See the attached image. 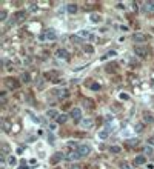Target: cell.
<instances>
[{
	"label": "cell",
	"mask_w": 154,
	"mask_h": 169,
	"mask_svg": "<svg viewBox=\"0 0 154 169\" xmlns=\"http://www.w3.org/2000/svg\"><path fill=\"white\" fill-rule=\"evenodd\" d=\"M146 40H148V36H145V34H142V32H136L133 36V42L134 43H145Z\"/></svg>",
	"instance_id": "3"
},
{
	"label": "cell",
	"mask_w": 154,
	"mask_h": 169,
	"mask_svg": "<svg viewBox=\"0 0 154 169\" xmlns=\"http://www.w3.org/2000/svg\"><path fill=\"white\" fill-rule=\"evenodd\" d=\"M117 8L119 9H123V8H125V5H123V3H117Z\"/></svg>",
	"instance_id": "38"
},
{
	"label": "cell",
	"mask_w": 154,
	"mask_h": 169,
	"mask_svg": "<svg viewBox=\"0 0 154 169\" xmlns=\"http://www.w3.org/2000/svg\"><path fill=\"white\" fill-rule=\"evenodd\" d=\"M128 145L130 146H137L139 145V140H137V138H136V140H128Z\"/></svg>",
	"instance_id": "32"
},
{
	"label": "cell",
	"mask_w": 154,
	"mask_h": 169,
	"mask_svg": "<svg viewBox=\"0 0 154 169\" xmlns=\"http://www.w3.org/2000/svg\"><path fill=\"white\" fill-rule=\"evenodd\" d=\"M116 54H117V52H116V51H108L106 54H105L103 57H102V60H106V59H110V57H114Z\"/></svg>",
	"instance_id": "23"
},
{
	"label": "cell",
	"mask_w": 154,
	"mask_h": 169,
	"mask_svg": "<svg viewBox=\"0 0 154 169\" xmlns=\"http://www.w3.org/2000/svg\"><path fill=\"white\" fill-rule=\"evenodd\" d=\"M136 131H137V132H143V125H142V123L136 125Z\"/></svg>",
	"instance_id": "31"
},
{
	"label": "cell",
	"mask_w": 154,
	"mask_h": 169,
	"mask_svg": "<svg viewBox=\"0 0 154 169\" xmlns=\"http://www.w3.org/2000/svg\"><path fill=\"white\" fill-rule=\"evenodd\" d=\"M69 169H80V166H79V164H73V166H71Z\"/></svg>",
	"instance_id": "39"
},
{
	"label": "cell",
	"mask_w": 154,
	"mask_h": 169,
	"mask_svg": "<svg viewBox=\"0 0 154 169\" xmlns=\"http://www.w3.org/2000/svg\"><path fill=\"white\" fill-rule=\"evenodd\" d=\"M143 154H146V155H153V146H146V148L143 149Z\"/></svg>",
	"instance_id": "24"
},
{
	"label": "cell",
	"mask_w": 154,
	"mask_h": 169,
	"mask_svg": "<svg viewBox=\"0 0 154 169\" xmlns=\"http://www.w3.org/2000/svg\"><path fill=\"white\" fill-rule=\"evenodd\" d=\"M145 163H146L145 155H137L136 158H134V164H136V166H140V164H145Z\"/></svg>",
	"instance_id": "13"
},
{
	"label": "cell",
	"mask_w": 154,
	"mask_h": 169,
	"mask_svg": "<svg viewBox=\"0 0 154 169\" xmlns=\"http://www.w3.org/2000/svg\"><path fill=\"white\" fill-rule=\"evenodd\" d=\"M110 120L112 122V115H106V122H110Z\"/></svg>",
	"instance_id": "41"
},
{
	"label": "cell",
	"mask_w": 154,
	"mask_h": 169,
	"mask_svg": "<svg viewBox=\"0 0 154 169\" xmlns=\"http://www.w3.org/2000/svg\"><path fill=\"white\" fill-rule=\"evenodd\" d=\"M71 118H74V120H80L82 118L80 108H73V109H71Z\"/></svg>",
	"instance_id": "10"
},
{
	"label": "cell",
	"mask_w": 154,
	"mask_h": 169,
	"mask_svg": "<svg viewBox=\"0 0 154 169\" xmlns=\"http://www.w3.org/2000/svg\"><path fill=\"white\" fill-rule=\"evenodd\" d=\"M85 52H88V54H93V52H94V48H93L91 45H86V46H85Z\"/></svg>",
	"instance_id": "27"
},
{
	"label": "cell",
	"mask_w": 154,
	"mask_h": 169,
	"mask_svg": "<svg viewBox=\"0 0 154 169\" xmlns=\"http://www.w3.org/2000/svg\"><path fill=\"white\" fill-rule=\"evenodd\" d=\"M145 8H146V11H154V0L146 2V3H145Z\"/></svg>",
	"instance_id": "20"
},
{
	"label": "cell",
	"mask_w": 154,
	"mask_h": 169,
	"mask_svg": "<svg viewBox=\"0 0 154 169\" xmlns=\"http://www.w3.org/2000/svg\"><path fill=\"white\" fill-rule=\"evenodd\" d=\"M148 145L149 146H154V137H149L148 138Z\"/></svg>",
	"instance_id": "37"
},
{
	"label": "cell",
	"mask_w": 154,
	"mask_h": 169,
	"mask_svg": "<svg viewBox=\"0 0 154 169\" xmlns=\"http://www.w3.org/2000/svg\"><path fill=\"white\" fill-rule=\"evenodd\" d=\"M77 151L80 154V157H86V155H89V152H91V148H89L88 145H80Z\"/></svg>",
	"instance_id": "5"
},
{
	"label": "cell",
	"mask_w": 154,
	"mask_h": 169,
	"mask_svg": "<svg viewBox=\"0 0 154 169\" xmlns=\"http://www.w3.org/2000/svg\"><path fill=\"white\" fill-rule=\"evenodd\" d=\"M46 117H50V118H57V117H59V112L56 111V109H48V111H46Z\"/></svg>",
	"instance_id": "16"
},
{
	"label": "cell",
	"mask_w": 154,
	"mask_h": 169,
	"mask_svg": "<svg viewBox=\"0 0 154 169\" xmlns=\"http://www.w3.org/2000/svg\"><path fill=\"white\" fill-rule=\"evenodd\" d=\"M71 40H73V42H77V43H83V40H82L80 37L77 36V34H76V36H73V37H71Z\"/></svg>",
	"instance_id": "26"
},
{
	"label": "cell",
	"mask_w": 154,
	"mask_h": 169,
	"mask_svg": "<svg viewBox=\"0 0 154 169\" xmlns=\"http://www.w3.org/2000/svg\"><path fill=\"white\" fill-rule=\"evenodd\" d=\"M120 169H133V166H130L128 163H120Z\"/></svg>",
	"instance_id": "30"
},
{
	"label": "cell",
	"mask_w": 154,
	"mask_h": 169,
	"mask_svg": "<svg viewBox=\"0 0 154 169\" xmlns=\"http://www.w3.org/2000/svg\"><path fill=\"white\" fill-rule=\"evenodd\" d=\"M120 100H130L128 94H120Z\"/></svg>",
	"instance_id": "34"
},
{
	"label": "cell",
	"mask_w": 154,
	"mask_h": 169,
	"mask_svg": "<svg viewBox=\"0 0 154 169\" xmlns=\"http://www.w3.org/2000/svg\"><path fill=\"white\" fill-rule=\"evenodd\" d=\"M91 89H93V91H99V89H100V85H99V83H93V85H91Z\"/></svg>",
	"instance_id": "33"
},
{
	"label": "cell",
	"mask_w": 154,
	"mask_h": 169,
	"mask_svg": "<svg viewBox=\"0 0 154 169\" xmlns=\"http://www.w3.org/2000/svg\"><path fill=\"white\" fill-rule=\"evenodd\" d=\"M37 9V3H31L29 5V11H36Z\"/></svg>",
	"instance_id": "35"
},
{
	"label": "cell",
	"mask_w": 154,
	"mask_h": 169,
	"mask_svg": "<svg viewBox=\"0 0 154 169\" xmlns=\"http://www.w3.org/2000/svg\"><path fill=\"white\" fill-rule=\"evenodd\" d=\"M120 29H122V31H128V26H123L122 25V26H120Z\"/></svg>",
	"instance_id": "40"
},
{
	"label": "cell",
	"mask_w": 154,
	"mask_h": 169,
	"mask_svg": "<svg viewBox=\"0 0 154 169\" xmlns=\"http://www.w3.org/2000/svg\"><path fill=\"white\" fill-rule=\"evenodd\" d=\"M19 169H29V168H28V166H26V164L23 163V166H20V168H19Z\"/></svg>",
	"instance_id": "42"
},
{
	"label": "cell",
	"mask_w": 154,
	"mask_h": 169,
	"mask_svg": "<svg viewBox=\"0 0 154 169\" xmlns=\"http://www.w3.org/2000/svg\"><path fill=\"white\" fill-rule=\"evenodd\" d=\"M56 57H57L59 60H69V54H68V51H66V49H57Z\"/></svg>",
	"instance_id": "6"
},
{
	"label": "cell",
	"mask_w": 154,
	"mask_h": 169,
	"mask_svg": "<svg viewBox=\"0 0 154 169\" xmlns=\"http://www.w3.org/2000/svg\"><path fill=\"white\" fill-rule=\"evenodd\" d=\"M16 164H17V158H16V157H13V155L8 157V166H16Z\"/></svg>",
	"instance_id": "22"
},
{
	"label": "cell",
	"mask_w": 154,
	"mask_h": 169,
	"mask_svg": "<svg viewBox=\"0 0 154 169\" xmlns=\"http://www.w3.org/2000/svg\"><path fill=\"white\" fill-rule=\"evenodd\" d=\"M77 36L80 37L82 40H85L86 37H89V31H86V29H82V31H79V32H77Z\"/></svg>",
	"instance_id": "19"
},
{
	"label": "cell",
	"mask_w": 154,
	"mask_h": 169,
	"mask_svg": "<svg viewBox=\"0 0 154 169\" xmlns=\"http://www.w3.org/2000/svg\"><path fill=\"white\" fill-rule=\"evenodd\" d=\"M134 54L139 55L140 59H145V57H148V49L145 46H136L134 48Z\"/></svg>",
	"instance_id": "2"
},
{
	"label": "cell",
	"mask_w": 154,
	"mask_h": 169,
	"mask_svg": "<svg viewBox=\"0 0 154 169\" xmlns=\"http://www.w3.org/2000/svg\"><path fill=\"white\" fill-rule=\"evenodd\" d=\"M146 168H148V169H154V164H148Z\"/></svg>",
	"instance_id": "43"
},
{
	"label": "cell",
	"mask_w": 154,
	"mask_h": 169,
	"mask_svg": "<svg viewBox=\"0 0 154 169\" xmlns=\"http://www.w3.org/2000/svg\"><path fill=\"white\" fill-rule=\"evenodd\" d=\"M56 39H57V34H56L54 29H46L43 34H40V40H50V42H52Z\"/></svg>",
	"instance_id": "1"
},
{
	"label": "cell",
	"mask_w": 154,
	"mask_h": 169,
	"mask_svg": "<svg viewBox=\"0 0 154 169\" xmlns=\"http://www.w3.org/2000/svg\"><path fill=\"white\" fill-rule=\"evenodd\" d=\"M77 5H76V3H69V5H68V8H66V11H68V12L69 14H76L77 12Z\"/></svg>",
	"instance_id": "15"
},
{
	"label": "cell",
	"mask_w": 154,
	"mask_h": 169,
	"mask_svg": "<svg viewBox=\"0 0 154 169\" xmlns=\"http://www.w3.org/2000/svg\"><path fill=\"white\" fill-rule=\"evenodd\" d=\"M80 125H82V128H85V129H91L93 125H94V122H93L89 117H86V118H83V120L80 122Z\"/></svg>",
	"instance_id": "9"
},
{
	"label": "cell",
	"mask_w": 154,
	"mask_h": 169,
	"mask_svg": "<svg viewBox=\"0 0 154 169\" xmlns=\"http://www.w3.org/2000/svg\"><path fill=\"white\" fill-rule=\"evenodd\" d=\"M89 20L93 22V23H100V22H102V17H100V14H91V16H89Z\"/></svg>",
	"instance_id": "14"
},
{
	"label": "cell",
	"mask_w": 154,
	"mask_h": 169,
	"mask_svg": "<svg viewBox=\"0 0 154 169\" xmlns=\"http://www.w3.org/2000/svg\"><path fill=\"white\" fill-rule=\"evenodd\" d=\"M54 94H56L57 97H60V99H66V97L69 95V92H68V89H66V88H63V89H56Z\"/></svg>",
	"instance_id": "11"
},
{
	"label": "cell",
	"mask_w": 154,
	"mask_h": 169,
	"mask_svg": "<svg viewBox=\"0 0 154 169\" xmlns=\"http://www.w3.org/2000/svg\"><path fill=\"white\" fill-rule=\"evenodd\" d=\"M5 86L8 89H17L19 88V82L16 80V78H6V80H5Z\"/></svg>",
	"instance_id": "4"
},
{
	"label": "cell",
	"mask_w": 154,
	"mask_h": 169,
	"mask_svg": "<svg viewBox=\"0 0 154 169\" xmlns=\"http://www.w3.org/2000/svg\"><path fill=\"white\" fill-rule=\"evenodd\" d=\"M6 18V11H2V12H0V20H5Z\"/></svg>",
	"instance_id": "36"
},
{
	"label": "cell",
	"mask_w": 154,
	"mask_h": 169,
	"mask_svg": "<svg viewBox=\"0 0 154 169\" xmlns=\"http://www.w3.org/2000/svg\"><path fill=\"white\" fill-rule=\"evenodd\" d=\"M143 122L148 123V125H153L154 123V115L151 112H143Z\"/></svg>",
	"instance_id": "12"
},
{
	"label": "cell",
	"mask_w": 154,
	"mask_h": 169,
	"mask_svg": "<svg viewBox=\"0 0 154 169\" xmlns=\"http://www.w3.org/2000/svg\"><path fill=\"white\" fill-rule=\"evenodd\" d=\"M120 151H122V149H120L119 146H111V148H110V152L111 154H119Z\"/></svg>",
	"instance_id": "25"
},
{
	"label": "cell",
	"mask_w": 154,
	"mask_h": 169,
	"mask_svg": "<svg viewBox=\"0 0 154 169\" xmlns=\"http://www.w3.org/2000/svg\"><path fill=\"white\" fill-rule=\"evenodd\" d=\"M108 134H110V131H108V129H103V131H100V132L97 134V137H99L100 140H106V138H108Z\"/></svg>",
	"instance_id": "17"
},
{
	"label": "cell",
	"mask_w": 154,
	"mask_h": 169,
	"mask_svg": "<svg viewBox=\"0 0 154 169\" xmlns=\"http://www.w3.org/2000/svg\"><path fill=\"white\" fill-rule=\"evenodd\" d=\"M22 82H25V83H28V82H31V76H29V74L28 72H23V74H22Z\"/></svg>",
	"instance_id": "21"
},
{
	"label": "cell",
	"mask_w": 154,
	"mask_h": 169,
	"mask_svg": "<svg viewBox=\"0 0 154 169\" xmlns=\"http://www.w3.org/2000/svg\"><path fill=\"white\" fill-rule=\"evenodd\" d=\"M23 17H25V12H23V11H19V12L16 14V18H17V20H22Z\"/></svg>",
	"instance_id": "28"
},
{
	"label": "cell",
	"mask_w": 154,
	"mask_h": 169,
	"mask_svg": "<svg viewBox=\"0 0 154 169\" xmlns=\"http://www.w3.org/2000/svg\"><path fill=\"white\" fill-rule=\"evenodd\" d=\"M79 158H82L79 151H73V152H69V154H66V155H65V160H68V161H76Z\"/></svg>",
	"instance_id": "7"
},
{
	"label": "cell",
	"mask_w": 154,
	"mask_h": 169,
	"mask_svg": "<svg viewBox=\"0 0 154 169\" xmlns=\"http://www.w3.org/2000/svg\"><path fill=\"white\" fill-rule=\"evenodd\" d=\"M63 158H65V155H63V152H56L54 155L51 157V160H50V161H51L52 164H57L59 161H62Z\"/></svg>",
	"instance_id": "8"
},
{
	"label": "cell",
	"mask_w": 154,
	"mask_h": 169,
	"mask_svg": "<svg viewBox=\"0 0 154 169\" xmlns=\"http://www.w3.org/2000/svg\"><path fill=\"white\" fill-rule=\"evenodd\" d=\"M66 120H68V115H66V114H59V117L56 118V122L62 125V123H65V122H66Z\"/></svg>",
	"instance_id": "18"
},
{
	"label": "cell",
	"mask_w": 154,
	"mask_h": 169,
	"mask_svg": "<svg viewBox=\"0 0 154 169\" xmlns=\"http://www.w3.org/2000/svg\"><path fill=\"white\" fill-rule=\"evenodd\" d=\"M68 146H69V148H74V149H79V146H80V145H77L76 141H69Z\"/></svg>",
	"instance_id": "29"
}]
</instances>
